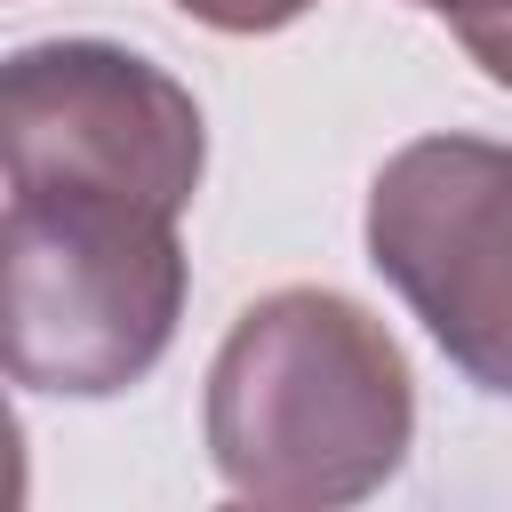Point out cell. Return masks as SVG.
I'll use <instances>...</instances> for the list:
<instances>
[{"instance_id": "cell-1", "label": "cell", "mask_w": 512, "mask_h": 512, "mask_svg": "<svg viewBox=\"0 0 512 512\" xmlns=\"http://www.w3.org/2000/svg\"><path fill=\"white\" fill-rule=\"evenodd\" d=\"M208 464L232 496L272 512H328L376 496L416 440V376L400 336L344 288L256 296L200 400Z\"/></svg>"}, {"instance_id": "cell-2", "label": "cell", "mask_w": 512, "mask_h": 512, "mask_svg": "<svg viewBox=\"0 0 512 512\" xmlns=\"http://www.w3.org/2000/svg\"><path fill=\"white\" fill-rule=\"evenodd\" d=\"M184 216L104 184H8L0 344L48 400H112L160 368L184 320Z\"/></svg>"}, {"instance_id": "cell-3", "label": "cell", "mask_w": 512, "mask_h": 512, "mask_svg": "<svg viewBox=\"0 0 512 512\" xmlns=\"http://www.w3.org/2000/svg\"><path fill=\"white\" fill-rule=\"evenodd\" d=\"M360 232L448 368L512 400V144L464 128L400 144L368 184Z\"/></svg>"}, {"instance_id": "cell-4", "label": "cell", "mask_w": 512, "mask_h": 512, "mask_svg": "<svg viewBox=\"0 0 512 512\" xmlns=\"http://www.w3.org/2000/svg\"><path fill=\"white\" fill-rule=\"evenodd\" d=\"M0 176L104 184L184 216L208 176V120L168 64L120 40H32L0 64Z\"/></svg>"}, {"instance_id": "cell-5", "label": "cell", "mask_w": 512, "mask_h": 512, "mask_svg": "<svg viewBox=\"0 0 512 512\" xmlns=\"http://www.w3.org/2000/svg\"><path fill=\"white\" fill-rule=\"evenodd\" d=\"M168 8H184V16H192V24H208V32L256 40V32L296 24V16H304V8H320V0H168Z\"/></svg>"}, {"instance_id": "cell-6", "label": "cell", "mask_w": 512, "mask_h": 512, "mask_svg": "<svg viewBox=\"0 0 512 512\" xmlns=\"http://www.w3.org/2000/svg\"><path fill=\"white\" fill-rule=\"evenodd\" d=\"M408 8L456 24V40H464V32H488V24H512V0H408Z\"/></svg>"}, {"instance_id": "cell-7", "label": "cell", "mask_w": 512, "mask_h": 512, "mask_svg": "<svg viewBox=\"0 0 512 512\" xmlns=\"http://www.w3.org/2000/svg\"><path fill=\"white\" fill-rule=\"evenodd\" d=\"M464 56L496 80V88H512V24H488V32H464Z\"/></svg>"}]
</instances>
